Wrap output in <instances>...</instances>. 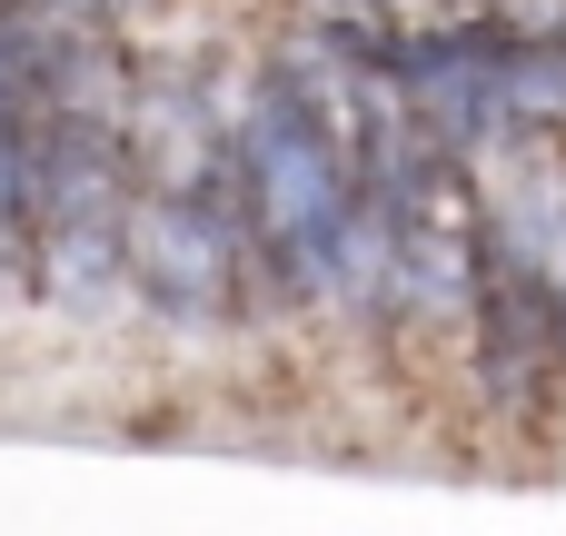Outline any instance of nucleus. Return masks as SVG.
<instances>
[{
	"instance_id": "nucleus-1",
	"label": "nucleus",
	"mask_w": 566,
	"mask_h": 536,
	"mask_svg": "<svg viewBox=\"0 0 566 536\" xmlns=\"http://www.w3.org/2000/svg\"><path fill=\"white\" fill-rule=\"evenodd\" d=\"M139 239H149V249H139V269H149V288H159L169 308H209V298H219L229 249H219V229H209L189 199H179V209H159Z\"/></svg>"
},
{
	"instance_id": "nucleus-2",
	"label": "nucleus",
	"mask_w": 566,
	"mask_h": 536,
	"mask_svg": "<svg viewBox=\"0 0 566 536\" xmlns=\"http://www.w3.org/2000/svg\"><path fill=\"white\" fill-rule=\"evenodd\" d=\"M557 239H566V209H557Z\"/></svg>"
}]
</instances>
